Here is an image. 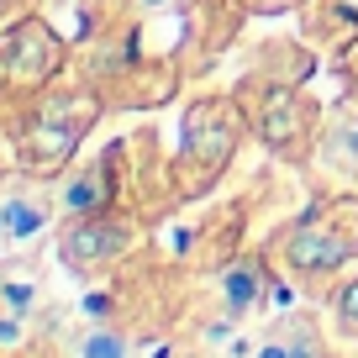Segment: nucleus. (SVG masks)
Listing matches in <instances>:
<instances>
[{
  "instance_id": "nucleus-1",
  "label": "nucleus",
  "mask_w": 358,
  "mask_h": 358,
  "mask_svg": "<svg viewBox=\"0 0 358 358\" xmlns=\"http://www.w3.org/2000/svg\"><path fill=\"white\" fill-rule=\"evenodd\" d=\"M101 122V95L95 90H79V85H58L43 90L27 111V122L16 127V164L22 174L37 179H53L74 164L79 143L95 132Z\"/></svg>"
},
{
  "instance_id": "nucleus-2",
  "label": "nucleus",
  "mask_w": 358,
  "mask_h": 358,
  "mask_svg": "<svg viewBox=\"0 0 358 358\" xmlns=\"http://www.w3.org/2000/svg\"><path fill=\"white\" fill-rule=\"evenodd\" d=\"M274 258H280V274L295 285H332L358 258V195H343L301 216L290 232H280Z\"/></svg>"
},
{
  "instance_id": "nucleus-3",
  "label": "nucleus",
  "mask_w": 358,
  "mask_h": 358,
  "mask_svg": "<svg viewBox=\"0 0 358 358\" xmlns=\"http://www.w3.org/2000/svg\"><path fill=\"white\" fill-rule=\"evenodd\" d=\"M64 37L43 22V16H27V22L6 27L0 32V101L6 106H32L48 90V79L64 69Z\"/></svg>"
},
{
  "instance_id": "nucleus-4",
  "label": "nucleus",
  "mask_w": 358,
  "mask_h": 358,
  "mask_svg": "<svg viewBox=\"0 0 358 358\" xmlns=\"http://www.w3.org/2000/svg\"><path fill=\"white\" fill-rule=\"evenodd\" d=\"M237 137H243V111L227 95H211V101H201L185 116V148H179V174H190L185 190H201L206 179L222 174Z\"/></svg>"
},
{
  "instance_id": "nucleus-5",
  "label": "nucleus",
  "mask_w": 358,
  "mask_h": 358,
  "mask_svg": "<svg viewBox=\"0 0 358 358\" xmlns=\"http://www.w3.org/2000/svg\"><path fill=\"white\" fill-rule=\"evenodd\" d=\"M137 222L116 211H90V216H69L58 227V258L69 274H95V268L116 264L137 248Z\"/></svg>"
},
{
  "instance_id": "nucleus-6",
  "label": "nucleus",
  "mask_w": 358,
  "mask_h": 358,
  "mask_svg": "<svg viewBox=\"0 0 358 358\" xmlns=\"http://www.w3.org/2000/svg\"><path fill=\"white\" fill-rule=\"evenodd\" d=\"M258 137H264L268 148L280 158H290V164H306L316 148V127H322V106L311 101V95H301V90L280 85L274 95H268L264 106H258Z\"/></svg>"
},
{
  "instance_id": "nucleus-7",
  "label": "nucleus",
  "mask_w": 358,
  "mask_h": 358,
  "mask_svg": "<svg viewBox=\"0 0 358 358\" xmlns=\"http://www.w3.org/2000/svg\"><path fill=\"white\" fill-rule=\"evenodd\" d=\"M58 195L43 190L37 174H22L0 190V253H22L48 237V227H58Z\"/></svg>"
},
{
  "instance_id": "nucleus-8",
  "label": "nucleus",
  "mask_w": 358,
  "mask_h": 358,
  "mask_svg": "<svg viewBox=\"0 0 358 358\" xmlns=\"http://www.w3.org/2000/svg\"><path fill=\"white\" fill-rule=\"evenodd\" d=\"M216 295H222V316H232V322L264 311L268 306V268H264V258L258 253L232 258V264L216 274Z\"/></svg>"
},
{
  "instance_id": "nucleus-9",
  "label": "nucleus",
  "mask_w": 358,
  "mask_h": 358,
  "mask_svg": "<svg viewBox=\"0 0 358 358\" xmlns=\"http://www.w3.org/2000/svg\"><path fill=\"white\" fill-rule=\"evenodd\" d=\"M253 358H322V332L306 311H280V322L258 337Z\"/></svg>"
},
{
  "instance_id": "nucleus-10",
  "label": "nucleus",
  "mask_w": 358,
  "mask_h": 358,
  "mask_svg": "<svg viewBox=\"0 0 358 358\" xmlns=\"http://www.w3.org/2000/svg\"><path fill=\"white\" fill-rule=\"evenodd\" d=\"M53 195H58V211H64V216L106 211V206H111V179H106V158H95V164L74 169V174H69Z\"/></svg>"
},
{
  "instance_id": "nucleus-11",
  "label": "nucleus",
  "mask_w": 358,
  "mask_h": 358,
  "mask_svg": "<svg viewBox=\"0 0 358 358\" xmlns=\"http://www.w3.org/2000/svg\"><path fill=\"white\" fill-rule=\"evenodd\" d=\"M132 332L122 322H90L74 337V358H132Z\"/></svg>"
},
{
  "instance_id": "nucleus-12",
  "label": "nucleus",
  "mask_w": 358,
  "mask_h": 358,
  "mask_svg": "<svg viewBox=\"0 0 358 358\" xmlns=\"http://www.w3.org/2000/svg\"><path fill=\"white\" fill-rule=\"evenodd\" d=\"M37 295H43V285H37V274L27 264H11L0 268V306L16 316H32L37 311Z\"/></svg>"
},
{
  "instance_id": "nucleus-13",
  "label": "nucleus",
  "mask_w": 358,
  "mask_h": 358,
  "mask_svg": "<svg viewBox=\"0 0 358 358\" xmlns=\"http://www.w3.org/2000/svg\"><path fill=\"white\" fill-rule=\"evenodd\" d=\"M327 311H332V322L343 327L348 337H358V258L343 268L332 280V295H327Z\"/></svg>"
},
{
  "instance_id": "nucleus-14",
  "label": "nucleus",
  "mask_w": 358,
  "mask_h": 358,
  "mask_svg": "<svg viewBox=\"0 0 358 358\" xmlns=\"http://www.w3.org/2000/svg\"><path fill=\"white\" fill-rule=\"evenodd\" d=\"M327 153H343L348 164L358 169V106H348L332 122V137H327Z\"/></svg>"
},
{
  "instance_id": "nucleus-15",
  "label": "nucleus",
  "mask_w": 358,
  "mask_h": 358,
  "mask_svg": "<svg viewBox=\"0 0 358 358\" xmlns=\"http://www.w3.org/2000/svg\"><path fill=\"white\" fill-rule=\"evenodd\" d=\"M22 343H27V316L0 306V353H11V348H22Z\"/></svg>"
},
{
  "instance_id": "nucleus-16",
  "label": "nucleus",
  "mask_w": 358,
  "mask_h": 358,
  "mask_svg": "<svg viewBox=\"0 0 358 358\" xmlns=\"http://www.w3.org/2000/svg\"><path fill=\"white\" fill-rule=\"evenodd\" d=\"M27 16H37L32 0H0V32H6V27H16V22H27Z\"/></svg>"
},
{
  "instance_id": "nucleus-17",
  "label": "nucleus",
  "mask_w": 358,
  "mask_h": 358,
  "mask_svg": "<svg viewBox=\"0 0 358 358\" xmlns=\"http://www.w3.org/2000/svg\"><path fill=\"white\" fill-rule=\"evenodd\" d=\"M301 0H243V11H258V16H274V11H290Z\"/></svg>"
},
{
  "instance_id": "nucleus-18",
  "label": "nucleus",
  "mask_w": 358,
  "mask_h": 358,
  "mask_svg": "<svg viewBox=\"0 0 358 358\" xmlns=\"http://www.w3.org/2000/svg\"><path fill=\"white\" fill-rule=\"evenodd\" d=\"M143 6H164V0H143Z\"/></svg>"
},
{
  "instance_id": "nucleus-19",
  "label": "nucleus",
  "mask_w": 358,
  "mask_h": 358,
  "mask_svg": "<svg viewBox=\"0 0 358 358\" xmlns=\"http://www.w3.org/2000/svg\"><path fill=\"white\" fill-rule=\"evenodd\" d=\"M174 358H195V353H174Z\"/></svg>"
}]
</instances>
